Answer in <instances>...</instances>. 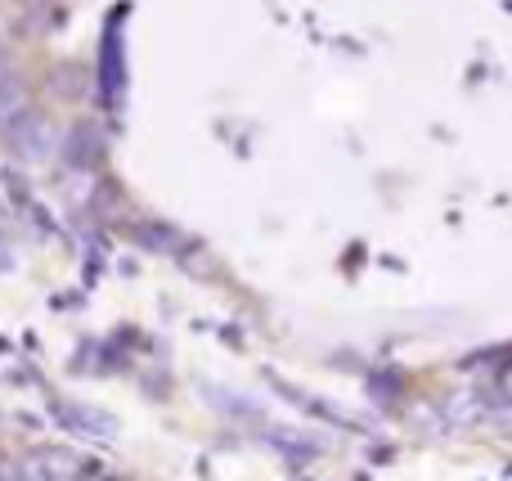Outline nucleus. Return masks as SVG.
<instances>
[{"label":"nucleus","instance_id":"20e7f679","mask_svg":"<svg viewBox=\"0 0 512 481\" xmlns=\"http://www.w3.org/2000/svg\"><path fill=\"white\" fill-rule=\"evenodd\" d=\"M99 481H117V477H99Z\"/></svg>","mask_w":512,"mask_h":481},{"label":"nucleus","instance_id":"7ed1b4c3","mask_svg":"<svg viewBox=\"0 0 512 481\" xmlns=\"http://www.w3.org/2000/svg\"><path fill=\"white\" fill-rule=\"evenodd\" d=\"M18 481H32V477H23V473H18Z\"/></svg>","mask_w":512,"mask_h":481},{"label":"nucleus","instance_id":"f257e3e1","mask_svg":"<svg viewBox=\"0 0 512 481\" xmlns=\"http://www.w3.org/2000/svg\"><path fill=\"white\" fill-rule=\"evenodd\" d=\"M23 477H32V481H72L77 477V455H68V450H36V455L23 464Z\"/></svg>","mask_w":512,"mask_h":481},{"label":"nucleus","instance_id":"f03ea898","mask_svg":"<svg viewBox=\"0 0 512 481\" xmlns=\"http://www.w3.org/2000/svg\"><path fill=\"white\" fill-rule=\"evenodd\" d=\"M99 72H104V95H108V104H117V99H122V86H126L122 41H117V32L104 36V50H99Z\"/></svg>","mask_w":512,"mask_h":481}]
</instances>
